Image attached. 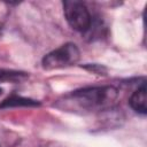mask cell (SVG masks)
Listing matches in <instances>:
<instances>
[{"instance_id": "obj_3", "label": "cell", "mask_w": 147, "mask_h": 147, "mask_svg": "<svg viewBox=\"0 0 147 147\" xmlns=\"http://www.w3.org/2000/svg\"><path fill=\"white\" fill-rule=\"evenodd\" d=\"M79 49L72 42H67L46 54L41 61L45 69H59L71 65L79 60Z\"/></svg>"}, {"instance_id": "obj_5", "label": "cell", "mask_w": 147, "mask_h": 147, "mask_svg": "<svg viewBox=\"0 0 147 147\" xmlns=\"http://www.w3.org/2000/svg\"><path fill=\"white\" fill-rule=\"evenodd\" d=\"M33 107V106H39L38 101L17 96V95H11L7 99H5L0 103V108H8V107Z\"/></svg>"}, {"instance_id": "obj_2", "label": "cell", "mask_w": 147, "mask_h": 147, "mask_svg": "<svg viewBox=\"0 0 147 147\" xmlns=\"http://www.w3.org/2000/svg\"><path fill=\"white\" fill-rule=\"evenodd\" d=\"M63 13L68 24L78 32H86L91 28L92 17L87 7L77 0L63 1Z\"/></svg>"}, {"instance_id": "obj_6", "label": "cell", "mask_w": 147, "mask_h": 147, "mask_svg": "<svg viewBox=\"0 0 147 147\" xmlns=\"http://www.w3.org/2000/svg\"><path fill=\"white\" fill-rule=\"evenodd\" d=\"M85 68L88 69V70H91V71H93V72H95V74H98V75H106V71H107L106 68H103V67H101V65H98V64L86 65Z\"/></svg>"}, {"instance_id": "obj_1", "label": "cell", "mask_w": 147, "mask_h": 147, "mask_svg": "<svg viewBox=\"0 0 147 147\" xmlns=\"http://www.w3.org/2000/svg\"><path fill=\"white\" fill-rule=\"evenodd\" d=\"M117 95L118 92L114 86L86 87L72 92L65 98L64 103L79 110H105L115 103Z\"/></svg>"}, {"instance_id": "obj_4", "label": "cell", "mask_w": 147, "mask_h": 147, "mask_svg": "<svg viewBox=\"0 0 147 147\" xmlns=\"http://www.w3.org/2000/svg\"><path fill=\"white\" fill-rule=\"evenodd\" d=\"M129 103L136 113L141 114V115H146L147 106H146V85H145V83H142L141 86L138 87L131 94Z\"/></svg>"}]
</instances>
